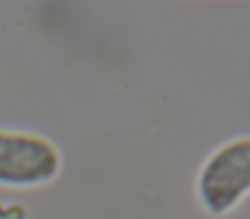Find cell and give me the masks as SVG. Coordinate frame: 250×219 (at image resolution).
Wrapping results in <instances>:
<instances>
[{"mask_svg": "<svg viewBox=\"0 0 250 219\" xmlns=\"http://www.w3.org/2000/svg\"><path fill=\"white\" fill-rule=\"evenodd\" d=\"M250 192V134L219 146L199 175V195L212 214H225Z\"/></svg>", "mask_w": 250, "mask_h": 219, "instance_id": "cell-1", "label": "cell"}, {"mask_svg": "<svg viewBox=\"0 0 250 219\" xmlns=\"http://www.w3.org/2000/svg\"><path fill=\"white\" fill-rule=\"evenodd\" d=\"M59 154L45 139L0 132V181L28 185L50 180L59 170Z\"/></svg>", "mask_w": 250, "mask_h": 219, "instance_id": "cell-2", "label": "cell"}]
</instances>
